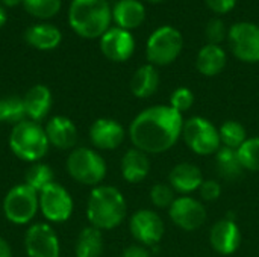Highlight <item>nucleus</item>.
<instances>
[{"mask_svg": "<svg viewBox=\"0 0 259 257\" xmlns=\"http://www.w3.org/2000/svg\"><path fill=\"white\" fill-rule=\"evenodd\" d=\"M193 105H194V94L187 86L176 88L171 92V95H170V106L173 109H176L178 112H181V114H184L188 109H191Z\"/></svg>", "mask_w": 259, "mask_h": 257, "instance_id": "nucleus-33", "label": "nucleus"}, {"mask_svg": "<svg viewBox=\"0 0 259 257\" xmlns=\"http://www.w3.org/2000/svg\"><path fill=\"white\" fill-rule=\"evenodd\" d=\"M159 71L155 65L146 64L141 65L131 79V91L138 98H149L152 97L159 88Z\"/></svg>", "mask_w": 259, "mask_h": 257, "instance_id": "nucleus-24", "label": "nucleus"}, {"mask_svg": "<svg viewBox=\"0 0 259 257\" xmlns=\"http://www.w3.org/2000/svg\"><path fill=\"white\" fill-rule=\"evenodd\" d=\"M26 42L36 50H53L62 41L61 30L50 23H36L26 29Z\"/></svg>", "mask_w": 259, "mask_h": 257, "instance_id": "nucleus-22", "label": "nucleus"}, {"mask_svg": "<svg viewBox=\"0 0 259 257\" xmlns=\"http://www.w3.org/2000/svg\"><path fill=\"white\" fill-rule=\"evenodd\" d=\"M44 132L49 139V144L56 148L70 150L76 145L77 129L74 123L64 115H56L50 118L44 127Z\"/></svg>", "mask_w": 259, "mask_h": 257, "instance_id": "nucleus-17", "label": "nucleus"}, {"mask_svg": "<svg viewBox=\"0 0 259 257\" xmlns=\"http://www.w3.org/2000/svg\"><path fill=\"white\" fill-rule=\"evenodd\" d=\"M120 171H121L123 179L129 183L143 182L150 173L149 155H146L144 151H141L135 147L129 148L121 158Z\"/></svg>", "mask_w": 259, "mask_h": 257, "instance_id": "nucleus-19", "label": "nucleus"}, {"mask_svg": "<svg viewBox=\"0 0 259 257\" xmlns=\"http://www.w3.org/2000/svg\"><path fill=\"white\" fill-rule=\"evenodd\" d=\"M182 138L188 148L199 156H209L220 150L219 129L203 117H191L184 123Z\"/></svg>", "mask_w": 259, "mask_h": 257, "instance_id": "nucleus-8", "label": "nucleus"}, {"mask_svg": "<svg viewBox=\"0 0 259 257\" xmlns=\"http://www.w3.org/2000/svg\"><path fill=\"white\" fill-rule=\"evenodd\" d=\"M205 3L215 14H228L235 8L237 0H205Z\"/></svg>", "mask_w": 259, "mask_h": 257, "instance_id": "nucleus-36", "label": "nucleus"}, {"mask_svg": "<svg viewBox=\"0 0 259 257\" xmlns=\"http://www.w3.org/2000/svg\"><path fill=\"white\" fill-rule=\"evenodd\" d=\"M53 171L49 165L46 164H41V162H35L27 171H26V176H24V183L32 188L33 191H36L38 194L47 188L49 185H52L55 180H53Z\"/></svg>", "mask_w": 259, "mask_h": 257, "instance_id": "nucleus-29", "label": "nucleus"}, {"mask_svg": "<svg viewBox=\"0 0 259 257\" xmlns=\"http://www.w3.org/2000/svg\"><path fill=\"white\" fill-rule=\"evenodd\" d=\"M184 48V36L173 26H161L149 36L146 44V58L155 67L173 64Z\"/></svg>", "mask_w": 259, "mask_h": 257, "instance_id": "nucleus-6", "label": "nucleus"}, {"mask_svg": "<svg viewBox=\"0 0 259 257\" xmlns=\"http://www.w3.org/2000/svg\"><path fill=\"white\" fill-rule=\"evenodd\" d=\"M146 18V8L140 0H118L112 8V20L117 27L132 30L143 24Z\"/></svg>", "mask_w": 259, "mask_h": 257, "instance_id": "nucleus-21", "label": "nucleus"}, {"mask_svg": "<svg viewBox=\"0 0 259 257\" xmlns=\"http://www.w3.org/2000/svg\"><path fill=\"white\" fill-rule=\"evenodd\" d=\"M26 117L30 121H41L47 117L52 108V92L46 85L32 86L23 97Z\"/></svg>", "mask_w": 259, "mask_h": 257, "instance_id": "nucleus-20", "label": "nucleus"}, {"mask_svg": "<svg viewBox=\"0 0 259 257\" xmlns=\"http://www.w3.org/2000/svg\"><path fill=\"white\" fill-rule=\"evenodd\" d=\"M26 117L23 98L18 95H8L0 98V123L15 126Z\"/></svg>", "mask_w": 259, "mask_h": 257, "instance_id": "nucleus-28", "label": "nucleus"}, {"mask_svg": "<svg viewBox=\"0 0 259 257\" xmlns=\"http://www.w3.org/2000/svg\"><path fill=\"white\" fill-rule=\"evenodd\" d=\"M129 230L132 238L144 247H153L161 242L165 226L162 218L150 209L137 211L129 220Z\"/></svg>", "mask_w": 259, "mask_h": 257, "instance_id": "nucleus-11", "label": "nucleus"}, {"mask_svg": "<svg viewBox=\"0 0 259 257\" xmlns=\"http://www.w3.org/2000/svg\"><path fill=\"white\" fill-rule=\"evenodd\" d=\"M127 214L124 195L114 186H96L87 203V218L99 230H112L118 227Z\"/></svg>", "mask_w": 259, "mask_h": 257, "instance_id": "nucleus-2", "label": "nucleus"}, {"mask_svg": "<svg viewBox=\"0 0 259 257\" xmlns=\"http://www.w3.org/2000/svg\"><path fill=\"white\" fill-rule=\"evenodd\" d=\"M209 244L212 250L222 256L234 254L241 244V232L238 224L229 218L214 223L209 232Z\"/></svg>", "mask_w": 259, "mask_h": 257, "instance_id": "nucleus-15", "label": "nucleus"}, {"mask_svg": "<svg viewBox=\"0 0 259 257\" xmlns=\"http://www.w3.org/2000/svg\"><path fill=\"white\" fill-rule=\"evenodd\" d=\"M24 248L27 257H59L61 254L58 235L46 223L29 227L24 235Z\"/></svg>", "mask_w": 259, "mask_h": 257, "instance_id": "nucleus-13", "label": "nucleus"}, {"mask_svg": "<svg viewBox=\"0 0 259 257\" xmlns=\"http://www.w3.org/2000/svg\"><path fill=\"white\" fill-rule=\"evenodd\" d=\"M168 217L176 227L185 232H194L205 224L208 214L197 198L182 195L176 197L173 204L168 208Z\"/></svg>", "mask_w": 259, "mask_h": 257, "instance_id": "nucleus-12", "label": "nucleus"}, {"mask_svg": "<svg viewBox=\"0 0 259 257\" xmlns=\"http://www.w3.org/2000/svg\"><path fill=\"white\" fill-rule=\"evenodd\" d=\"M219 135H220L222 147H228L232 150H238L249 138L246 127L240 121H235V120L225 121L219 127Z\"/></svg>", "mask_w": 259, "mask_h": 257, "instance_id": "nucleus-27", "label": "nucleus"}, {"mask_svg": "<svg viewBox=\"0 0 259 257\" xmlns=\"http://www.w3.org/2000/svg\"><path fill=\"white\" fill-rule=\"evenodd\" d=\"M67 171L77 183L85 186H99L106 177V162L93 148H73L67 159Z\"/></svg>", "mask_w": 259, "mask_h": 257, "instance_id": "nucleus-5", "label": "nucleus"}, {"mask_svg": "<svg viewBox=\"0 0 259 257\" xmlns=\"http://www.w3.org/2000/svg\"><path fill=\"white\" fill-rule=\"evenodd\" d=\"M49 139L44 129L30 120H23L12 126L9 135V148L21 161L39 162L49 151Z\"/></svg>", "mask_w": 259, "mask_h": 257, "instance_id": "nucleus-4", "label": "nucleus"}, {"mask_svg": "<svg viewBox=\"0 0 259 257\" xmlns=\"http://www.w3.org/2000/svg\"><path fill=\"white\" fill-rule=\"evenodd\" d=\"M21 5L24 11L32 17L39 20H47L59 12L62 6V0H21Z\"/></svg>", "mask_w": 259, "mask_h": 257, "instance_id": "nucleus-30", "label": "nucleus"}, {"mask_svg": "<svg viewBox=\"0 0 259 257\" xmlns=\"http://www.w3.org/2000/svg\"><path fill=\"white\" fill-rule=\"evenodd\" d=\"M215 168L222 179L225 180H237L243 176L244 168L238 159L237 150L220 147V150L215 153Z\"/></svg>", "mask_w": 259, "mask_h": 257, "instance_id": "nucleus-26", "label": "nucleus"}, {"mask_svg": "<svg viewBox=\"0 0 259 257\" xmlns=\"http://www.w3.org/2000/svg\"><path fill=\"white\" fill-rule=\"evenodd\" d=\"M0 257H12V250L11 245L8 244V241L5 238L0 236Z\"/></svg>", "mask_w": 259, "mask_h": 257, "instance_id": "nucleus-38", "label": "nucleus"}, {"mask_svg": "<svg viewBox=\"0 0 259 257\" xmlns=\"http://www.w3.org/2000/svg\"><path fill=\"white\" fill-rule=\"evenodd\" d=\"M124 127L112 118H99L90 127V139L100 150H115L124 141Z\"/></svg>", "mask_w": 259, "mask_h": 257, "instance_id": "nucleus-16", "label": "nucleus"}, {"mask_svg": "<svg viewBox=\"0 0 259 257\" xmlns=\"http://www.w3.org/2000/svg\"><path fill=\"white\" fill-rule=\"evenodd\" d=\"M39 209L38 192L26 183L12 186L3 198V214L15 226L29 224Z\"/></svg>", "mask_w": 259, "mask_h": 257, "instance_id": "nucleus-7", "label": "nucleus"}, {"mask_svg": "<svg viewBox=\"0 0 259 257\" xmlns=\"http://www.w3.org/2000/svg\"><path fill=\"white\" fill-rule=\"evenodd\" d=\"M184 115L170 105H156L141 111L129 126V138L135 148L146 155H161L182 138Z\"/></svg>", "mask_w": 259, "mask_h": 257, "instance_id": "nucleus-1", "label": "nucleus"}, {"mask_svg": "<svg viewBox=\"0 0 259 257\" xmlns=\"http://www.w3.org/2000/svg\"><path fill=\"white\" fill-rule=\"evenodd\" d=\"M112 21V8L108 0H71L68 24L82 38H100Z\"/></svg>", "mask_w": 259, "mask_h": 257, "instance_id": "nucleus-3", "label": "nucleus"}, {"mask_svg": "<svg viewBox=\"0 0 259 257\" xmlns=\"http://www.w3.org/2000/svg\"><path fill=\"white\" fill-rule=\"evenodd\" d=\"M2 3H3L5 6H8V8H14V6H17V5H20L21 0H2Z\"/></svg>", "mask_w": 259, "mask_h": 257, "instance_id": "nucleus-40", "label": "nucleus"}, {"mask_svg": "<svg viewBox=\"0 0 259 257\" xmlns=\"http://www.w3.org/2000/svg\"><path fill=\"white\" fill-rule=\"evenodd\" d=\"M228 41L234 56L247 64L259 62V26L240 21L229 27Z\"/></svg>", "mask_w": 259, "mask_h": 257, "instance_id": "nucleus-9", "label": "nucleus"}, {"mask_svg": "<svg viewBox=\"0 0 259 257\" xmlns=\"http://www.w3.org/2000/svg\"><path fill=\"white\" fill-rule=\"evenodd\" d=\"M102 253H103L102 230L93 226L82 229L74 245L76 257H100Z\"/></svg>", "mask_w": 259, "mask_h": 257, "instance_id": "nucleus-25", "label": "nucleus"}, {"mask_svg": "<svg viewBox=\"0 0 259 257\" xmlns=\"http://www.w3.org/2000/svg\"><path fill=\"white\" fill-rule=\"evenodd\" d=\"M121 257H150V253L144 245L135 244V245H129L127 248H124Z\"/></svg>", "mask_w": 259, "mask_h": 257, "instance_id": "nucleus-37", "label": "nucleus"}, {"mask_svg": "<svg viewBox=\"0 0 259 257\" xmlns=\"http://www.w3.org/2000/svg\"><path fill=\"white\" fill-rule=\"evenodd\" d=\"M39 211L50 223H65L73 214V198L59 183H52L39 194Z\"/></svg>", "mask_w": 259, "mask_h": 257, "instance_id": "nucleus-10", "label": "nucleus"}, {"mask_svg": "<svg viewBox=\"0 0 259 257\" xmlns=\"http://www.w3.org/2000/svg\"><path fill=\"white\" fill-rule=\"evenodd\" d=\"M228 32H229V29H226L225 21L222 18H219V17L211 18L206 23V27H205V36H206L208 44L220 45L228 38Z\"/></svg>", "mask_w": 259, "mask_h": 257, "instance_id": "nucleus-34", "label": "nucleus"}, {"mask_svg": "<svg viewBox=\"0 0 259 257\" xmlns=\"http://www.w3.org/2000/svg\"><path fill=\"white\" fill-rule=\"evenodd\" d=\"M175 189L168 183H156L150 189V201L155 208L158 209H168L173 201L176 200L175 197Z\"/></svg>", "mask_w": 259, "mask_h": 257, "instance_id": "nucleus-32", "label": "nucleus"}, {"mask_svg": "<svg viewBox=\"0 0 259 257\" xmlns=\"http://www.w3.org/2000/svg\"><path fill=\"white\" fill-rule=\"evenodd\" d=\"M199 194L205 201H215L222 195V185L217 180H203L199 188Z\"/></svg>", "mask_w": 259, "mask_h": 257, "instance_id": "nucleus-35", "label": "nucleus"}, {"mask_svg": "<svg viewBox=\"0 0 259 257\" xmlns=\"http://www.w3.org/2000/svg\"><path fill=\"white\" fill-rule=\"evenodd\" d=\"M237 155L244 171H259V136L247 138L246 142L237 150Z\"/></svg>", "mask_w": 259, "mask_h": 257, "instance_id": "nucleus-31", "label": "nucleus"}, {"mask_svg": "<svg viewBox=\"0 0 259 257\" xmlns=\"http://www.w3.org/2000/svg\"><path fill=\"white\" fill-rule=\"evenodd\" d=\"M226 52L222 45L217 44H205L196 58V68L200 74L206 77H212L220 74L226 67Z\"/></svg>", "mask_w": 259, "mask_h": 257, "instance_id": "nucleus-23", "label": "nucleus"}, {"mask_svg": "<svg viewBox=\"0 0 259 257\" xmlns=\"http://www.w3.org/2000/svg\"><path fill=\"white\" fill-rule=\"evenodd\" d=\"M6 20H8V15H6V11H5V8H3V5H0V29L5 26V23H6Z\"/></svg>", "mask_w": 259, "mask_h": 257, "instance_id": "nucleus-39", "label": "nucleus"}, {"mask_svg": "<svg viewBox=\"0 0 259 257\" xmlns=\"http://www.w3.org/2000/svg\"><path fill=\"white\" fill-rule=\"evenodd\" d=\"M203 183L202 171L197 165L190 162H181L175 165L168 174V185L178 194H191L199 191L200 185Z\"/></svg>", "mask_w": 259, "mask_h": 257, "instance_id": "nucleus-18", "label": "nucleus"}, {"mask_svg": "<svg viewBox=\"0 0 259 257\" xmlns=\"http://www.w3.org/2000/svg\"><path fill=\"white\" fill-rule=\"evenodd\" d=\"M100 50L103 56L112 62H124L135 52L134 35L121 27H109L100 36Z\"/></svg>", "mask_w": 259, "mask_h": 257, "instance_id": "nucleus-14", "label": "nucleus"}, {"mask_svg": "<svg viewBox=\"0 0 259 257\" xmlns=\"http://www.w3.org/2000/svg\"><path fill=\"white\" fill-rule=\"evenodd\" d=\"M147 2H150V3H159V2H162V0H147Z\"/></svg>", "mask_w": 259, "mask_h": 257, "instance_id": "nucleus-41", "label": "nucleus"}]
</instances>
